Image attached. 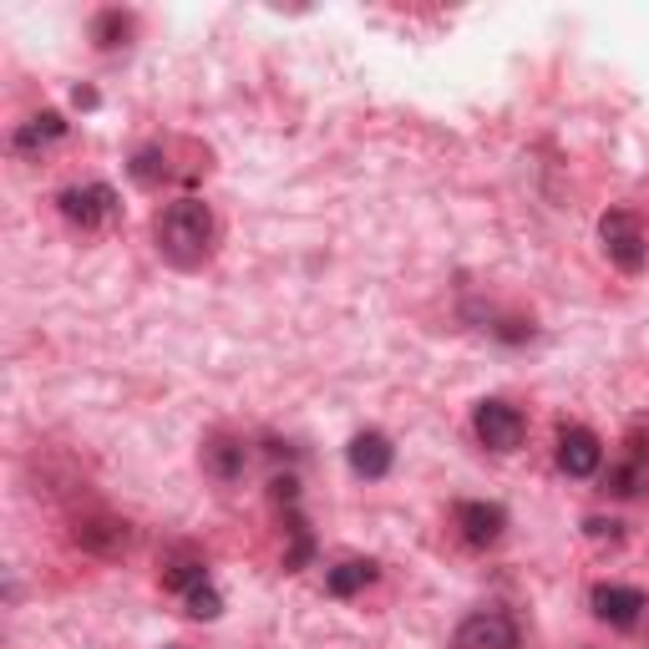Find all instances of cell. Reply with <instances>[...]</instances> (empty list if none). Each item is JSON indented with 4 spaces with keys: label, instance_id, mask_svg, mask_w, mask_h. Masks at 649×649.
Wrapping results in <instances>:
<instances>
[{
    "label": "cell",
    "instance_id": "obj_1",
    "mask_svg": "<svg viewBox=\"0 0 649 649\" xmlns=\"http://www.w3.org/2000/svg\"><path fill=\"white\" fill-rule=\"evenodd\" d=\"M157 234V254L178 269H198L214 254V208L204 198H178L157 214L153 224Z\"/></svg>",
    "mask_w": 649,
    "mask_h": 649
},
{
    "label": "cell",
    "instance_id": "obj_2",
    "mask_svg": "<svg viewBox=\"0 0 649 649\" xmlns=\"http://www.w3.org/2000/svg\"><path fill=\"white\" fill-rule=\"evenodd\" d=\"M599 239H604V254H609L614 265L625 269V275H635V269H645L649 259V244H645V224H639L629 208H609V214L599 218Z\"/></svg>",
    "mask_w": 649,
    "mask_h": 649
},
{
    "label": "cell",
    "instance_id": "obj_3",
    "mask_svg": "<svg viewBox=\"0 0 649 649\" xmlns=\"http://www.w3.org/2000/svg\"><path fill=\"white\" fill-rule=\"evenodd\" d=\"M133 538H137L133 523H127V517H112V513H82L72 523V543L92 558H122L133 548Z\"/></svg>",
    "mask_w": 649,
    "mask_h": 649
},
{
    "label": "cell",
    "instance_id": "obj_4",
    "mask_svg": "<svg viewBox=\"0 0 649 649\" xmlns=\"http://www.w3.org/2000/svg\"><path fill=\"white\" fill-rule=\"evenodd\" d=\"M472 432H477V442L487 446V452H517L523 436H528V421H523L517 406L487 396V401H477V411H472Z\"/></svg>",
    "mask_w": 649,
    "mask_h": 649
},
{
    "label": "cell",
    "instance_id": "obj_5",
    "mask_svg": "<svg viewBox=\"0 0 649 649\" xmlns=\"http://www.w3.org/2000/svg\"><path fill=\"white\" fill-rule=\"evenodd\" d=\"M56 208L66 224H76V229H102V224L117 214V193H112L107 183H72V188L56 193Z\"/></svg>",
    "mask_w": 649,
    "mask_h": 649
},
{
    "label": "cell",
    "instance_id": "obj_6",
    "mask_svg": "<svg viewBox=\"0 0 649 649\" xmlns=\"http://www.w3.org/2000/svg\"><path fill=\"white\" fill-rule=\"evenodd\" d=\"M457 649H517V625L503 609H477L457 625Z\"/></svg>",
    "mask_w": 649,
    "mask_h": 649
},
{
    "label": "cell",
    "instance_id": "obj_7",
    "mask_svg": "<svg viewBox=\"0 0 649 649\" xmlns=\"http://www.w3.org/2000/svg\"><path fill=\"white\" fill-rule=\"evenodd\" d=\"M558 467L568 477H594L604 467V442L589 426H558Z\"/></svg>",
    "mask_w": 649,
    "mask_h": 649
},
{
    "label": "cell",
    "instance_id": "obj_8",
    "mask_svg": "<svg viewBox=\"0 0 649 649\" xmlns=\"http://www.w3.org/2000/svg\"><path fill=\"white\" fill-rule=\"evenodd\" d=\"M589 604H594V614H599L604 625H614V629H629L639 614L649 609L645 589H629V584H599V589L589 594Z\"/></svg>",
    "mask_w": 649,
    "mask_h": 649
},
{
    "label": "cell",
    "instance_id": "obj_9",
    "mask_svg": "<svg viewBox=\"0 0 649 649\" xmlns=\"http://www.w3.org/2000/svg\"><path fill=\"white\" fill-rule=\"evenodd\" d=\"M457 528L472 548H493L507 533V507L503 503H457Z\"/></svg>",
    "mask_w": 649,
    "mask_h": 649
},
{
    "label": "cell",
    "instance_id": "obj_10",
    "mask_svg": "<svg viewBox=\"0 0 649 649\" xmlns=\"http://www.w3.org/2000/svg\"><path fill=\"white\" fill-rule=\"evenodd\" d=\"M244 467H249V446H244V436L218 432L204 442V472L214 482H239Z\"/></svg>",
    "mask_w": 649,
    "mask_h": 649
},
{
    "label": "cell",
    "instance_id": "obj_11",
    "mask_svg": "<svg viewBox=\"0 0 649 649\" xmlns=\"http://www.w3.org/2000/svg\"><path fill=\"white\" fill-rule=\"evenodd\" d=\"M391 462H396V446H391L385 432H361L356 442H350V472H356V477L375 482V477L391 472Z\"/></svg>",
    "mask_w": 649,
    "mask_h": 649
},
{
    "label": "cell",
    "instance_id": "obj_12",
    "mask_svg": "<svg viewBox=\"0 0 649 649\" xmlns=\"http://www.w3.org/2000/svg\"><path fill=\"white\" fill-rule=\"evenodd\" d=\"M66 133V117L61 112H37V117H25L21 127H16V153H37V147H47V143H56V137Z\"/></svg>",
    "mask_w": 649,
    "mask_h": 649
},
{
    "label": "cell",
    "instance_id": "obj_13",
    "mask_svg": "<svg viewBox=\"0 0 649 649\" xmlns=\"http://www.w3.org/2000/svg\"><path fill=\"white\" fill-rule=\"evenodd\" d=\"M375 584V564L371 558H346V564H336L330 574H324V589L336 594V599H350V594H361Z\"/></svg>",
    "mask_w": 649,
    "mask_h": 649
},
{
    "label": "cell",
    "instance_id": "obj_14",
    "mask_svg": "<svg viewBox=\"0 0 649 649\" xmlns=\"http://www.w3.org/2000/svg\"><path fill=\"white\" fill-rule=\"evenodd\" d=\"M92 37H96V47H102V51L127 47V37H133V16H127V11H102L92 21Z\"/></svg>",
    "mask_w": 649,
    "mask_h": 649
},
{
    "label": "cell",
    "instance_id": "obj_15",
    "mask_svg": "<svg viewBox=\"0 0 649 649\" xmlns=\"http://www.w3.org/2000/svg\"><path fill=\"white\" fill-rule=\"evenodd\" d=\"M127 173H133V183H143V188H157V183L168 178V153H163V147H143V153H133Z\"/></svg>",
    "mask_w": 649,
    "mask_h": 649
},
{
    "label": "cell",
    "instance_id": "obj_16",
    "mask_svg": "<svg viewBox=\"0 0 649 649\" xmlns=\"http://www.w3.org/2000/svg\"><path fill=\"white\" fill-rule=\"evenodd\" d=\"M639 487H645V467L639 462H625V467H614L604 477V493H614V497H635Z\"/></svg>",
    "mask_w": 649,
    "mask_h": 649
},
{
    "label": "cell",
    "instance_id": "obj_17",
    "mask_svg": "<svg viewBox=\"0 0 649 649\" xmlns=\"http://www.w3.org/2000/svg\"><path fill=\"white\" fill-rule=\"evenodd\" d=\"M163 584L168 589H198V584H208V574H204V564H193V558H178V564H168L163 568Z\"/></svg>",
    "mask_w": 649,
    "mask_h": 649
},
{
    "label": "cell",
    "instance_id": "obj_18",
    "mask_svg": "<svg viewBox=\"0 0 649 649\" xmlns=\"http://www.w3.org/2000/svg\"><path fill=\"white\" fill-rule=\"evenodd\" d=\"M188 614H193V619H218V614H224V594H218L214 584L188 589Z\"/></svg>",
    "mask_w": 649,
    "mask_h": 649
},
{
    "label": "cell",
    "instance_id": "obj_19",
    "mask_svg": "<svg viewBox=\"0 0 649 649\" xmlns=\"http://www.w3.org/2000/svg\"><path fill=\"white\" fill-rule=\"evenodd\" d=\"M584 528H589L594 538H614V528H619V523H604V517H589V523H584Z\"/></svg>",
    "mask_w": 649,
    "mask_h": 649
}]
</instances>
